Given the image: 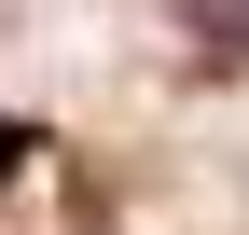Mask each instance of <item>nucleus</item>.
<instances>
[{
  "instance_id": "obj_1",
  "label": "nucleus",
  "mask_w": 249,
  "mask_h": 235,
  "mask_svg": "<svg viewBox=\"0 0 249 235\" xmlns=\"http://www.w3.org/2000/svg\"><path fill=\"white\" fill-rule=\"evenodd\" d=\"M180 55L194 69H249V0H180Z\"/></svg>"
},
{
  "instance_id": "obj_2",
  "label": "nucleus",
  "mask_w": 249,
  "mask_h": 235,
  "mask_svg": "<svg viewBox=\"0 0 249 235\" xmlns=\"http://www.w3.org/2000/svg\"><path fill=\"white\" fill-rule=\"evenodd\" d=\"M14 166H28V125H14V111H0V180H14Z\"/></svg>"
}]
</instances>
